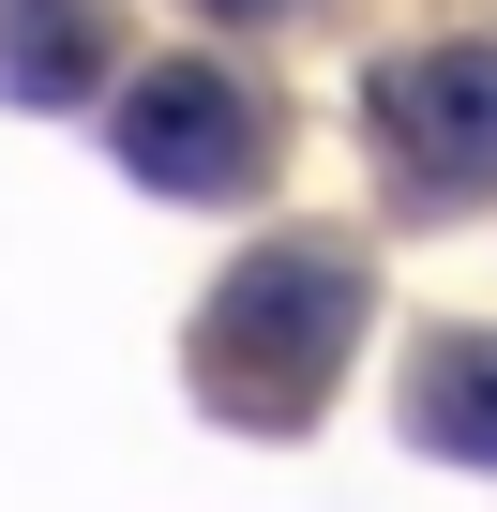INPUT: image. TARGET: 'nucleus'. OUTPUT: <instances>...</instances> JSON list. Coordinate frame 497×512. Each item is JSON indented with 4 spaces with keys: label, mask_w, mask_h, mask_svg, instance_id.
I'll use <instances>...</instances> for the list:
<instances>
[{
    "label": "nucleus",
    "mask_w": 497,
    "mask_h": 512,
    "mask_svg": "<svg viewBox=\"0 0 497 512\" xmlns=\"http://www.w3.org/2000/svg\"><path fill=\"white\" fill-rule=\"evenodd\" d=\"M347 332H362V256L347 241H272V256H241V272L211 287L196 362H211L226 407H317V377L347 362Z\"/></svg>",
    "instance_id": "1"
},
{
    "label": "nucleus",
    "mask_w": 497,
    "mask_h": 512,
    "mask_svg": "<svg viewBox=\"0 0 497 512\" xmlns=\"http://www.w3.org/2000/svg\"><path fill=\"white\" fill-rule=\"evenodd\" d=\"M106 136H121V166H136L151 196H226L241 166H257V106L226 91V61H151V76H121Z\"/></svg>",
    "instance_id": "2"
},
{
    "label": "nucleus",
    "mask_w": 497,
    "mask_h": 512,
    "mask_svg": "<svg viewBox=\"0 0 497 512\" xmlns=\"http://www.w3.org/2000/svg\"><path fill=\"white\" fill-rule=\"evenodd\" d=\"M377 136L422 166V181H497V46H407L377 61Z\"/></svg>",
    "instance_id": "3"
},
{
    "label": "nucleus",
    "mask_w": 497,
    "mask_h": 512,
    "mask_svg": "<svg viewBox=\"0 0 497 512\" xmlns=\"http://www.w3.org/2000/svg\"><path fill=\"white\" fill-rule=\"evenodd\" d=\"M407 407H422L437 452H482V467H497V332H437L422 377H407Z\"/></svg>",
    "instance_id": "4"
},
{
    "label": "nucleus",
    "mask_w": 497,
    "mask_h": 512,
    "mask_svg": "<svg viewBox=\"0 0 497 512\" xmlns=\"http://www.w3.org/2000/svg\"><path fill=\"white\" fill-rule=\"evenodd\" d=\"M76 61H106V16H91V0H0V91H16V106H61Z\"/></svg>",
    "instance_id": "5"
},
{
    "label": "nucleus",
    "mask_w": 497,
    "mask_h": 512,
    "mask_svg": "<svg viewBox=\"0 0 497 512\" xmlns=\"http://www.w3.org/2000/svg\"><path fill=\"white\" fill-rule=\"evenodd\" d=\"M226 16H272V0H226Z\"/></svg>",
    "instance_id": "6"
}]
</instances>
